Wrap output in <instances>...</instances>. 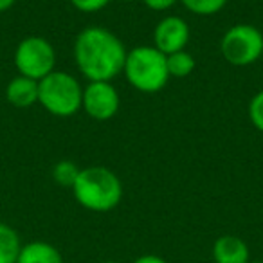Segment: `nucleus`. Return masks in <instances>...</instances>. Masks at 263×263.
<instances>
[{
	"mask_svg": "<svg viewBox=\"0 0 263 263\" xmlns=\"http://www.w3.org/2000/svg\"><path fill=\"white\" fill-rule=\"evenodd\" d=\"M126 54L123 42L99 26L85 27L74 42V60L88 81H112L123 72Z\"/></svg>",
	"mask_w": 263,
	"mask_h": 263,
	"instance_id": "1",
	"label": "nucleus"
},
{
	"mask_svg": "<svg viewBox=\"0 0 263 263\" xmlns=\"http://www.w3.org/2000/svg\"><path fill=\"white\" fill-rule=\"evenodd\" d=\"M78 204L94 213H106L117 208L123 198V184L112 170L105 166H90L80 170L72 186Z\"/></svg>",
	"mask_w": 263,
	"mask_h": 263,
	"instance_id": "2",
	"label": "nucleus"
},
{
	"mask_svg": "<svg viewBox=\"0 0 263 263\" xmlns=\"http://www.w3.org/2000/svg\"><path fill=\"white\" fill-rule=\"evenodd\" d=\"M123 74L134 88L154 94L166 87L170 80L166 54L154 45H139L128 51Z\"/></svg>",
	"mask_w": 263,
	"mask_h": 263,
	"instance_id": "3",
	"label": "nucleus"
},
{
	"mask_svg": "<svg viewBox=\"0 0 263 263\" xmlns=\"http://www.w3.org/2000/svg\"><path fill=\"white\" fill-rule=\"evenodd\" d=\"M83 88L69 72L52 70L38 81V103L56 117H70L81 108Z\"/></svg>",
	"mask_w": 263,
	"mask_h": 263,
	"instance_id": "4",
	"label": "nucleus"
},
{
	"mask_svg": "<svg viewBox=\"0 0 263 263\" xmlns=\"http://www.w3.org/2000/svg\"><path fill=\"white\" fill-rule=\"evenodd\" d=\"M222 56L236 67L258 62L263 54V34L251 24H236L223 34L220 42Z\"/></svg>",
	"mask_w": 263,
	"mask_h": 263,
	"instance_id": "5",
	"label": "nucleus"
},
{
	"mask_svg": "<svg viewBox=\"0 0 263 263\" xmlns=\"http://www.w3.org/2000/svg\"><path fill=\"white\" fill-rule=\"evenodd\" d=\"M15 65L22 76L31 80H44L56 70V52L51 42L44 36H27L15 51Z\"/></svg>",
	"mask_w": 263,
	"mask_h": 263,
	"instance_id": "6",
	"label": "nucleus"
},
{
	"mask_svg": "<svg viewBox=\"0 0 263 263\" xmlns=\"http://www.w3.org/2000/svg\"><path fill=\"white\" fill-rule=\"evenodd\" d=\"M81 108L96 121H108L119 110V92L110 81H88L83 88Z\"/></svg>",
	"mask_w": 263,
	"mask_h": 263,
	"instance_id": "7",
	"label": "nucleus"
},
{
	"mask_svg": "<svg viewBox=\"0 0 263 263\" xmlns=\"http://www.w3.org/2000/svg\"><path fill=\"white\" fill-rule=\"evenodd\" d=\"M190 26L180 16H164L155 26L154 31V47L159 49L162 54H173V52L184 51L190 42Z\"/></svg>",
	"mask_w": 263,
	"mask_h": 263,
	"instance_id": "8",
	"label": "nucleus"
},
{
	"mask_svg": "<svg viewBox=\"0 0 263 263\" xmlns=\"http://www.w3.org/2000/svg\"><path fill=\"white\" fill-rule=\"evenodd\" d=\"M213 259L215 263H249L251 252L249 245L240 236L223 234L213 243Z\"/></svg>",
	"mask_w": 263,
	"mask_h": 263,
	"instance_id": "9",
	"label": "nucleus"
},
{
	"mask_svg": "<svg viewBox=\"0 0 263 263\" xmlns=\"http://www.w3.org/2000/svg\"><path fill=\"white\" fill-rule=\"evenodd\" d=\"M6 98L13 106H18V108H27L34 105L38 103V81L18 74L8 83Z\"/></svg>",
	"mask_w": 263,
	"mask_h": 263,
	"instance_id": "10",
	"label": "nucleus"
},
{
	"mask_svg": "<svg viewBox=\"0 0 263 263\" xmlns=\"http://www.w3.org/2000/svg\"><path fill=\"white\" fill-rule=\"evenodd\" d=\"M16 263H63L62 252L47 241H31L22 245Z\"/></svg>",
	"mask_w": 263,
	"mask_h": 263,
	"instance_id": "11",
	"label": "nucleus"
},
{
	"mask_svg": "<svg viewBox=\"0 0 263 263\" xmlns=\"http://www.w3.org/2000/svg\"><path fill=\"white\" fill-rule=\"evenodd\" d=\"M22 249L20 236L11 226L0 222V263H16Z\"/></svg>",
	"mask_w": 263,
	"mask_h": 263,
	"instance_id": "12",
	"label": "nucleus"
},
{
	"mask_svg": "<svg viewBox=\"0 0 263 263\" xmlns=\"http://www.w3.org/2000/svg\"><path fill=\"white\" fill-rule=\"evenodd\" d=\"M166 63H168V72L170 78H186L195 70V58L190 52L184 51L173 52V54L166 56Z\"/></svg>",
	"mask_w": 263,
	"mask_h": 263,
	"instance_id": "13",
	"label": "nucleus"
},
{
	"mask_svg": "<svg viewBox=\"0 0 263 263\" xmlns=\"http://www.w3.org/2000/svg\"><path fill=\"white\" fill-rule=\"evenodd\" d=\"M80 170L72 161H60L52 168V179L58 186L70 187L72 190L74 182H76L78 175H80Z\"/></svg>",
	"mask_w": 263,
	"mask_h": 263,
	"instance_id": "14",
	"label": "nucleus"
},
{
	"mask_svg": "<svg viewBox=\"0 0 263 263\" xmlns=\"http://www.w3.org/2000/svg\"><path fill=\"white\" fill-rule=\"evenodd\" d=\"M180 2H182L186 9H190L191 13L200 16L216 15L227 4V0H180Z\"/></svg>",
	"mask_w": 263,
	"mask_h": 263,
	"instance_id": "15",
	"label": "nucleus"
},
{
	"mask_svg": "<svg viewBox=\"0 0 263 263\" xmlns=\"http://www.w3.org/2000/svg\"><path fill=\"white\" fill-rule=\"evenodd\" d=\"M249 117L256 130L263 134V90L258 92L249 103Z\"/></svg>",
	"mask_w": 263,
	"mask_h": 263,
	"instance_id": "16",
	"label": "nucleus"
},
{
	"mask_svg": "<svg viewBox=\"0 0 263 263\" xmlns=\"http://www.w3.org/2000/svg\"><path fill=\"white\" fill-rule=\"evenodd\" d=\"M110 0H70V4L81 13H96L106 8Z\"/></svg>",
	"mask_w": 263,
	"mask_h": 263,
	"instance_id": "17",
	"label": "nucleus"
},
{
	"mask_svg": "<svg viewBox=\"0 0 263 263\" xmlns=\"http://www.w3.org/2000/svg\"><path fill=\"white\" fill-rule=\"evenodd\" d=\"M143 2L154 11H166V9L173 8L179 0H143Z\"/></svg>",
	"mask_w": 263,
	"mask_h": 263,
	"instance_id": "18",
	"label": "nucleus"
},
{
	"mask_svg": "<svg viewBox=\"0 0 263 263\" xmlns=\"http://www.w3.org/2000/svg\"><path fill=\"white\" fill-rule=\"evenodd\" d=\"M134 263H168V261L157 254H144V256H139Z\"/></svg>",
	"mask_w": 263,
	"mask_h": 263,
	"instance_id": "19",
	"label": "nucleus"
},
{
	"mask_svg": "<svg viewBox=\"0 0 263 263\" xmlns=\"http://www.w3.org/2000/svg\"><path fill=\"white\" fill-rule=\"evenodd\" d=\"M16 0H0V13L8 11L9 8H13V4H15Z\"/></svg>",
	"mask_w": 263,
	"mask_h": 263,
	"instance_id": "20",
	"label": "nucleus"
},
{
	"mask_svg": "<svg viewBox=\"0 0 263 263\" xmlns=\"http://www.w3.org/2000/svg\"><path fill=\"white\" fill-rule=\"evenodd\" d=\"M103 263H121V261H103Z\"/></svg>",
	"mask_w": 263,
	"mask_h": 263,
	"instance_id": "21",
	"label": "nucleus"
}]
</instances>
